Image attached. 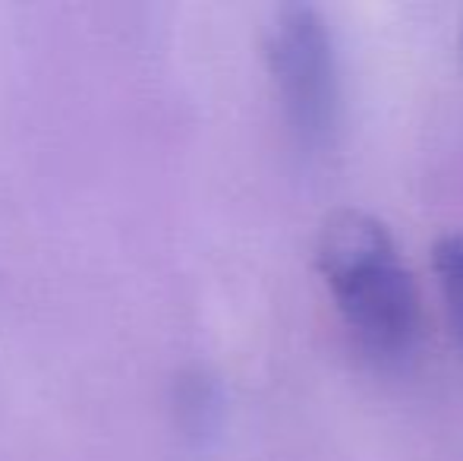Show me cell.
Listing matches in <instances>:
<instances>
[{"instance_id": "obj_1", "label": "cell", "mask_w": 463, "mask_h": 461, "mask_svg": "<svg viewBox=\"0 0 463 461\" xmlns=\"http://www.w3.org/2000/svg\"><path fill=\"white\" fill-rule=\"evenodd\" d=\"M316 263L356 339L384 357L403 354L420 332V294L384 222L337 209L316 237Z\"/></svg>"}, {"instance_id": "obj_3", "label": "cell", "mask_w": 463, "mask_h": 461, "mask_svg": "<svg viewBox=\"0 0 463 461\" xmlns=\"http://www.w3.org/2000/svg\"><path fill=\"white\" fill-rule=\"evenodd\" d=\"M432 269L439 278L441 297H445L448 316H451L454 339L463 351V234H439L432 244Z\"/></svg>"}, {"instance_id": "obj_4", "label": "cell", "mask_w": 463, "mask_h": 461, "mask_svg": "<svg viewBox=\"0 0 463 461\" xmlns=\"http://www.w3.org/2000/svg\"><path fill=\"white\" fill-rule=\"evenodd\" d=\"M460 48H463V23H460Z\"/></svg>"}, {"instance_id": "obj_2", "label": "cell", "mask_w": 463, "mask_h": 461, "mask_svg": "<svg viewBox=\"0 0 463 461\" xmlns=\"http://www.w3.org/2000/svg\"><path fill=\"white\" fill-rule=\"evenodd\" d=\"M269 70L287 123L303 146H325L337 123V57L328 19L312 4H284L265 32Z\"/></svg>"}]
</instances>
